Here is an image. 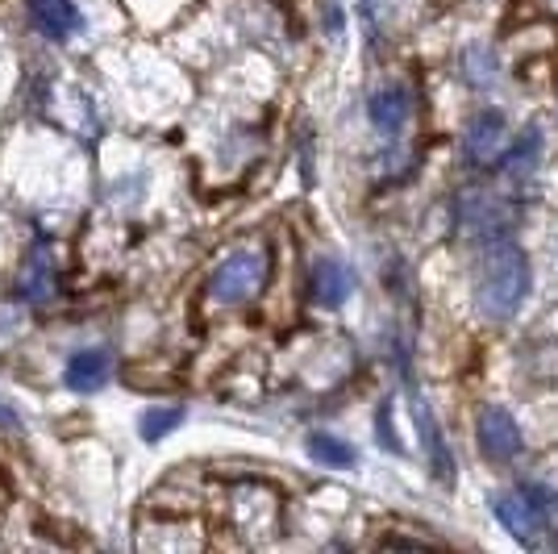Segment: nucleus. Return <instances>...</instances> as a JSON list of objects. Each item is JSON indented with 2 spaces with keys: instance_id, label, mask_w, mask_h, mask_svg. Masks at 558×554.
Segmentation results:
<instances>
[{
  "instance_id": "0eeeda50",
  "label": "nucleus",
  "mask_w": 558,
  "mask_h": 554,
  "mask_svg": "<svg viewBox=\"0 0 558 554\" xmlns=\"http://www.w3.org/2000/svg\"><path fill=\"white\" fill-rule=\"evenodd\" d=\"M500 146H505V117L496 113V109L480 113L471 125H466L463 150H466V162H471V167H484V162L500 159Z\"/></svg>"
},
{
  "instance_id": "6e6552de",
  "label": "nucleus",
  "mask_w": 558,
  "mask_h": 554,
  "mask_svg": "<svg viewBox=\"0 0 558 554\" xmlns=\"http://www.w3.org/2000/svg\"><path fill=\"white\" fill-rule=\"evenodd\" d=\"M409 113H413V96L404 93L400 84H388V88H379V93L367 100V117H372V125L384 138H396V134L404 130Z\"/></svg>"
},
{
  "instance_id": "f3484780",
  "label": "nucleus",
  "mask_w": 558,
  "mask_h": 554,
  "mask_svg": "<svg viewBox=\"0 0 558 554\" xmlns=\"http://www.w3.org/2000/svg\"><path fill=\"white\" fill-rule=\"evenodd\" d=\"M0 430H13V434H22V430H25L22 413H17L9 400H0Z\"/></svg>"
},
{
  "instance_id": "9d476101",
  "label": "nucleus",
  "mask_w": 558,
  "mask_h": 554,
  "mask_svg": "<svg viewBox=\"0 0 558 554\" xmlns=\"http://www.w3.org/2000/svg\"><path fill=\"white\" fill-rule=\"evenodd\" d=\"M59 292V276H54V258L47 251H34L25 258L22 279H17V297L29 304H50Z\"/></svg>"
},
{
  "instance_id": "423d86ee",
  "label": "nucleus",
  "mask_w": 558,
  "mask_h": 554,
  "mask_svg": "<svg viewBox=\"0 0 558 554\" xmlns=\"http://www.w3.org/2000/svg\"><path fill=\"white\" fill-rule=\"evenodd\" d=\"M354 292V272H350L342 258H317L313 267H308V297L313 304H322V309H338V304H347V297Z\"/></svg>"
},
{
  "instance_id": "dca6fc26",
  "label": "nucleus",
  "mask_w": 558,
  "mask_h": 554,
  "mask_svg": "<svg viewBox=\"0 0 558 554\" xmlns=\"http://www.w3.org/2000/svg\"><path fill=\"white\" fill-rule=\"evenodd\" d=\"M375 438L384 442L388 450H400V442H396V434H392V409H388V405L379 409V425H375Z\"/></svg>"
},
{
  "instance_id": "2eb2a0df",
  "label": "nucleus",
  "mask_w": 558,
  "mask_h": 554,
  "mask_svg": "<svg viewBox=\"0 0 558 554\" xmlns=\"http://www.w3.org/2000/svg\"><path fill=\"white\" fill-rule=\"evenodd\" d=\"M180 421H184V409H180V405H159V409H146V413H142L138 434H142V442H163L171 430H180Z\"/></svg>"
},
{
  "instance_id": "7ed1b4c3",
  "label": "nucleus",
  "mask_w": 558,
  "mask_h": 554,
  "mask_svg": "<svg viewBox=\"0 0 558 554\" xmlns=\"http://www.w3.org/2000/svg\"><path fill=\"white\" fill-rule=\"evenodd\" d=\"M267 272H271V254L263 246H242V251H233L230 258L217 263V272L209 276V297L226 309L255 301L267 288Z\"/></svg>"
},
{
  "instance_id": "1a4fd4ad",
  "label": "nucleus",
  "mask_w": 558,
  "mask_h": 554,
  "mask_svg": "<svg viewBox=\"0 0 558 554\" xmlns=\"http://www.w3.org/2000/svg\"><path fill=\"white\" fill-rule=\"evenodd\" d=\"M29 22L47 43H68L71 34L80 29V13L71 0H29Z\"/></svg>"
},
{
  "instance_id": "20e7f679",
  "label": "nucleus",
  "mask_w": 558,
  "mask_h": 554,
  "mask_svg": "<svg viewBox=\"0 0 558 554\" xmlns=\"http://www.w3.org/2000/svg\"><path fill=\"white\" fill-rule=\"evenodd\" d=\"M413 425H417L421 455L429 462L434 480L446 487H454V480H459L454 455H450V446H446V434H442V425H438V417H434V409H429V400H421V396H413Z\"/></svg>"
},
{
  "instance_id": "ddd939ff",
  "label": "nucleus",
  "mask_w": 558,
  "mask_h": 554,
  "mask_svg": "<svg viewBox=\"0 0 558 554\" xmlns=\"http://www.w3.org/2000/svg\"><path fill=\"white\" fill-rule=\"evenodd\" d=\"M537 159H542V130L530 125V130L517 138V146L509 150V159H505V176H509V180H530V171L537 167Z\"/></svg>"
},
{
  "instance_id": "f03ea898",
  "label": "nucleus",
  "mask_w": 558,
  "mask_h": 554,
  "mask_svg": "<svg viewBox=\"0 0 558 554\" xmlns=\"http://www.w3.org/2000/svg\"><path fill=\"white\" fill-rule=\"evenodd\" d=\"M496 521L525 546H537L542 533H558V492L542 484H521L509 496H496Z\"/></svg>"
},
{
  "instance_id": "39448f33",
  "label": "nucleus",
  "mask_w": 558,
  "mask_h": 554,
  "mask_svg": "<svg viewBox=\"0 0 558 554\" xmlns=\"http://www.w3.org/2000/svg\"><path fill=\"white\" fill-rule=\"evenodd\" d=\"M475 442H480V450H484V459L492 462H509L521 455V425L512 421L509 409H500V405H492L480 413V425H475Z\"/></svg>"
},
{
  "instance_id": "9b49d317",
  "label": "nucleus",
  "mask_w": 558,
  "mask_h": 554,
  "mask_svg": "<svg viewBox=\"0 0 558 554\" xmlns=\"http://www.w3.org/2000/svg\"><path fill=\"white\" fill-rule=\"evenodd\" d=\"M109 371H113V363L105 350H75L63 368V384L71 393H96V388H105Z\"/></svg>"
},
{
  "instance_id": "f257e3e1",
  "label": "nucleus",
  "mask_w": 558,
  "mask_h": 554,
  "mask_svg": "<svg viewBox=\"0 0 558 554\" xmlns=\"http://www.w3.org/2000/svg\"><path fill=\"white\" fill-rule=\"evenodd\" d=\"M530 284H534V272H530L525 251L509 238L488 242L484 258H480V276H475V309H480V317H488V322L517 317V309L530 297Z\"/></svg>"
},
{
  "instance_id": "4468645a",
  "label": "nucleus",
  "mask_w": 558,
  "mask_h": 554,
  "mask_svg": "<svg viewBox=\"0 0 558 554\" xmlns=\"http://www.w3.org/2000/svg\"><path fill=\"white\" fill-rule=\"evenodd\" d=\"M308 455L317 462H326V467H338V471H347V467H354L359 462V455H354V446L342 438H333V434H308Z\"/></svg>"
},
{
  "instance_id": "f8f14e48",
  "label": "nucleus",
  "mask_w": 558,
  "mask_h": 554,
  "mask_svg": "<svg viewBox=\"0 0 558 554\" xmlns=\"http://www.w3.org/2000/svg\"><path fill=\"white\" fill-rule=\"evenodd\" d=\"M463 221L475 238H484V246L505 238V226H509V208L500 205L496 196H466L463 201Z\"/></svg>"
}]
</instances>
